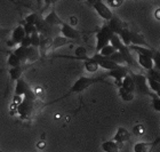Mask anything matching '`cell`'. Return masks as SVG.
<instances>
[{
    "label": "cell",
    "instance_id": "22",
    "mask_svg": "<svg viewBox=\"0 0 160 152\" xmlns=\"http://www.w3.org/2000/svg\"><path fill=\"white\" fill-rule=\"evenodd\" d=\"M101 149L103 150L104 152H119L120 146L114 141L110 139V141H105V142L102 143Z\"/></svg>",
    "mask_w": 160,
    "mask_h": 152
},
{
    "label": "cell",
    "instance_id": "41",
    "mask_svg": "<svg viewBox=\"0 0 160 152\" xmlns=\"http://www.w3.org/2000/svg\"><path fill=\"white\" fill-rule=\"evenodd\" d=\"M154 17H156V20L160 21V8L156 9V12H154Z\"/></svg>",
    "mask_w": 160,
    "mask_h": 152
},
{
    "label": "cell",
    "instance_id": "24",
    "mask_svg": "<svg viewBox=\"0 0 160 152\" xmlns=\"http://www.w3.org/2000/svg\"><path fill=\"white\" fill-rule=\"evenodd\" d=\"M118 36H119V38L121 39V41H122V43L125 46L127 47L130 46V30L128 29V27L120 31V33Z\"/></svg>",
    "mask_w": 160,
    "mask_h": 152
},
{
    "label": "cell",
    "instance_id": "26",
    "mask_svg": "<svg viewBox=\"0 0 160 152\" xmlns=\"http://www.w3.org/2000/svg\"><path fill=\"white\" fill-rule=\"evenodd\" d=\"M147 80H148V86H149L150 90L156 94V93L160 89V84L158 83V81H156L153 78H151V77H149V76H147Z\"/></svg>",
    "mask_w": 160,
    "mask_h": 152
},
{
    "label": "cell",
    "instance_id": "23",
    "mask_svg": "<svg viewBox=\"0 0 160 152\" xmlns=\"http://www.w3.org/2000/svg\"><path fill=\"white\" fill-rule=\"evenodd\" d=\"M83 65H85V69L88 71L89 73H94L96 72L97 70L100 69V66H98V64H97L95 61L92 60V57H87L86 60L83 61Z\"/></svg>",
    "mask_w": 160,
    "mask_h": 152
},
{
    "label": "cell",
    "instance_id": "27",
    "mask_svg": "<svg viewBox=\"0 0 160 152\" xmlns=\"http://www.w3.org/2000/svg\"><path fill=\"white\" fill-rule=\"evenodd\" d=\"M116 52H117V50H116V48H114L112 45H110V43H109V45H107V46L103 47V48L100 50V54L102 55V56L110 57L111 55H112L113 53H116Z\"/></svg>",
    "mask_w": 160,
    "mask_h": 152
},
{
    "label": "cell",
    "instance_id": "17",
    "mask_svg": "<svg viewBox=\"0 0 160 152\" xmlns=\"http://www.w3.org/2000/svg\"><path fill=\"white\" fill-rule=\"evenodd\" d=\"M29 52H30V47H22V46H16L14 49L13 53L16 55L20 61L22 62V64H27V62L29 61Z\"/></svg>",
    "mask_w": 160,
    "mask_h": 152
},
{
    "label": "cell",
    "instance_id": "39",
    "mask_svg": "<svg viewBox=\"0 0 160 152\" xmlns=\"http://www.w3.org/2000/svg\"><path fill=\"white\" fill-rule=\"evenodd\" d=\"M9 29H3V28H0V39H3L6 38L8 34H9Z\"/></svg>",
    "mask_w": 160,
    "mask_h": 152
},
{
    "label": "cell",
    "instance_id": "5",
    "mask_svg": "<svg viewBox=\"0 0 160 152\" xmlns=\"http://www.w3.org/2000/svg\"><path fill=\"white\" fill-rule=\"evenodd\" d=\"M128 72H129L128 66L120 65V66H118V68H116V69L110 70V71H108L107 73H104L103 77L104 78H105V77H111V78H113V79L116 80V83L120 86L122 79L127 76V74H128Z\"/></svg>",
    "mask_w": 160,
    "mask_h": 152
},
{
    "label": "cell",
    "instance_id": "16",
    "mask_svg": "<svg viewBox=\"0 0 160 152\" xmlns=\"http://www.w3.org/2000/svg\"><path fill=\"white\" fill-rule=\"evenodd\" d=\"M27 69H28V65H25V64H22V65L16 66V68H10L8 70V74H9L12 81H17L18 79H21L22 76H23L24 71Z\"/></svg>",
    "mask_w": 160,
    "mask_h": 152
},
{
    "label": "cell",
    "instance_id": "34",
    "mask_svg": "<svg viewBox=\"0 0 160 152\" xmlns=\"http://www.w3.org/2000/svg\"><path fill=\"white\" fill-rule=\"evenodd\" d=\"M38 15H39V13H32V14H30V15H28V16L25 17V20H24V23L34 25V24H36V21H37V18H38Z\"/></svg>",
    "mask_w": 160,
    "mask_h": 152
},
{
    "label": "cell",
    "instance_id": "42",
    "mask_svg": "<svg viewBox=\"0 0 160 152\" xmlns=\"http://www.w3.org/2000/svg\"><path fill=\"white\" fill-rule=\"evenodd\" d=\"M36 3H37V6L40 7L41 5H42V0H36Z\"/></svg>",
    "mask_w": 160,
    "mask_h": 152
},
{
    "label": "cell",
    "instance_id": "3",
    "mask_svg": "<svg viewBox=\"0 0 160 152\" xmlns=\"http://www.w3.org/2000/svg\"><path fill=\"white\" fill-rule=\"evenodd\" d=\"M114 33L111 31V29L108 27V24H104L96 33V53H100V50L110 43V40Z\"/></svg>",
    "mask_w": 160,
    "mask_h": 152
},
{
    "label": "cell",
    "instance_id": "12",
    "mask_svg": "<svg viewBox=\"0 0 160 152\" xmlns=\"http://www.w3.org/2000/svg\"><path fill=\"white\" fill-rule=\"evenodd\" d=\"M107 24H108V27L110 28L111 31H112L114 34H119L120 31L122 30V29H125V28H127V24L120 20L119 17L114 16V15L110 21H108Z\"/></svg>",
    "mask_w": 160,
    "mask_h": 152
},
{
    "label": "cell",
    "instance_id": "36",
    "mask_svg": "<svg viewBox=\"0 0 160 152\" xmlns=\"http://www.w3.org/2000/svg\"><path fill=\"white\" fill-rule=\"evenodd\" d=\"M147 76L151 77V78H153V79L156 80V81H158V83L160 84V72H159V71L152 69V70H150V71H148V74H147Z\"/></svg>",
    "mask_w": 160,
    "mask_h": 152
},
{
    "label": "cell",
    "instance_id": "7",
    "mask_svg": "<svg viewBox=\"0 0 160 152\" xmlns=\"http://www.w3.org/2000/svg\"><path fill=\"white\" fill-rule=\"evenodd\" d=\"M92 57V60L95 61V62L98 64V66L100 68H102V69L104 70H108V71H110V70H113L116 69V68H118V64H116V63L113 62V61H111L109 57H105V56H102L100 53H95Z\"/></svg>",
    "mask_w": 160,
    "mask_h": 152
},
{
    "label": "cell",
    "instance_id": "11",
    "mask_svg": "<svg viewBox=\"0 0 160 152\" xmlns=\"http://www.w3.org/2000/svg\"><path fill=\"white\" fill-rule=\"evenodd\" d=\"M52 43H53L52 38L40 34V43H39V47H38L40 57H45L47 55V53L49 50H52Z\"/></svg>",
    "mask_w": 160,
    "mask_h": 152
},
{
    "label": "cell",
    "instance_id": "19",
    "mask_svg": "<svg viewBox=\"0 0 160 152\" xmlns=\"http://www.w3.org/2000/svg\"><path fill=\"white\" fill-rule=\"evenodd\" d=\"M130 45L150 48L149 43L145 41V39H144L143 36H142L141 33H137V32H135V31H132V30H130Z\"/></svg>",
    "mask_w": 160,
    "mask_h": 152
},
{
    "label": "cell",
    "instance_id": "32",
    "mask_svg": "<svg viewBox=\"0 0 160 152\" xmlns=\"http://www.w3.org/2000/svg\"><path fill=\"white\" fill-rule=\"evenodd\" d=\"M31 38V47H34V48H38L40 43V33L39 32H34L30 36Z\"/></svg>",
    "mask_w": 160,
    "mask_h": 152
},
{
    "label": "cell",
    "instance_id": "9",
    "mask_svg": "<svg viewBox=\"0 0 160 152\" xmlns=\"http://www.w3.org/2000/svg\"><path fill=\"white\" fill-rule=\"evenodd\" d=\"M160 143V136L153 142H137L134 144V152H152L153 149Z\"/></svg>",
    "mask_w": 160,
    "mask_h": 152
},
{
    "label": "cell",
    "instance_id": "25",
    "mask_svg": "<svg viewBox=\"0 0 160 152\" xmlns=\"http://www.w3.org/2000/svg\"><path fill=\"white\" fill-rule=\"evenodd\" d=\"M7 63H8V65H9L10 68H16V66L22 65V62L20 61V58H18V57H17L13 52L9 54L8 60H7Z\"/></svg>",
    "mask_w": 160,
    "mask_h": 152
},
{
    "label": "cell",
    "instance_id": "33",
    "mask_svg": "<svg viewBox=\"0 0 160 152\" xmlns=\"http://www.w3.org/2000/svg\"><path fill=\"white\" fill-rule=\"evenodd\" d=\"M23 29H24V32H25V34H27V36H31L32 33L38 32L36 25H32V24L24 23L23 24Z\"/></svg>",
    "mask_w": 160,
    "mask_h": 152
},
{
    "label": "cell",
    "instance_id": "30",
    "mask_svg": "<svg viewBox=\"0 0 160 152\" xmlns=\"http://www.w3.org/2000/svg\"><path fill=\"white\" fill-rule=\"evenodd\" d=\"M152 60H153V69L160 72V52L159 50H154Z\"/></svg>",
    "mask_w": 160,
    "mask_h": 152
},
{
    "label": "cell",
    "instance_id": "44",
    "mask_svg": "<svg viewBox=\"0 0 160 152\" xmlns=\"http://www.w3.org/2000/svg\"><path fill=\"white\" fill-rule=\"evenodd\" d=\"M156 95H157V96H158V97H160V89H159V90H158V92H157V93H156Z\"/></svg>",
    "mask_w": 160,
    "mask_h": 152
},
{
    "label": "cell",
    "instance_id": "4",
    "mask_svg": "<svg viewBox=\"0 0 160 152\" xmlns=\"http://www.w3.org/2000/svg\"><path fill=\"white\" fill-rule=\"evenodd\" d=\"M38 101H29V99H24L17 105V112L22 118L27 119L32 116V113L34 112V110L37 108Z\"/></svg>",
    "mask_w": 160,
    "mask_h": 152
},
{
    "label": "cell",
    "instance_id": "28",
    "mask_svg": "<svg viewBox=\"0 0 160 152\" xmlns=\"http://www.w3.org/2000/svg\"><path fill=\"white\" fill-rule=\"evenodd\" d=\"M109 58H110L111 61H113V62L116 63V64H118V65H125V64H126V62H125V60H123V56L119 53V52L113 53Z\"/></svg>",
    "mask_w": 160,
    "mask_h": 152
},
{
    "label": "cell",
    "instance_id": "1",
    "mask_svg": "<svg viewBox=\"0 0 160 152\" xmlns=\"http://www.w3.org/2000/svg\"><path fill=\"white\" fill-rule=\"evenodd\" d=\"M103 80H104L103 76L96 77V78H90V77H83V76L80 77L79 79H78L77 81L72 85V87L70 88V90H69L65 95H63L62 97H60V99H55V101H53V102H49V103H47V104H43V106L50 105V104H53V103L58 102L60 99H65V97H68L70 94H79V93L85 92V90H86L87 88H89L92 85L98 83V81H103Z\"/></svg>",
    "mask_w": 160,
    "mask_h": 152
},
{
    "label": "cell",
    "instance_id": "46",
    "mask_svg": "<svg viewBox=\"0 0 160 152\" xmlns=\"http://www.w3.org/2000/svg\"><path fill=\"white\" fill-rule=\"evenodd\" d=\"M154 1H158V0H154Z\"/></svg>",
    "mask_w": 160,
    "mask_h": 152
},
{
    "label": "cell",
    "instance_id": "21",
    "mask_svg": "<svg viewBox=\"0 0 160 152\" xmlns=\"http://www.w3.org/2000/svg\"><path fill=\"white\" fill-rule=\"evenodd\" d=\"M72 43V40L68 39L63 36H56L55 38H53V43H52V50H55L57 48H61L63 46L70 45Z\"/></svg>",
    "mask_w": 160,
    "mask_h": 152
},
{
    "label": "cell",
    "instance_id": "20",
    "mask_svg": "<svg viewBox=\"0 0 160 152\" xmlns=\"http://www.w3.org/2000/svg\"><path fill=\"white\" fill-rule=\"evenodd\" d=\"M119 87H121L125 92L130 93V94H135V84H134V80H133V78H132V76L129 74V72H128V74L122 79L121 85H120Z\"/></svg>",
    "mask_w": 160,
    "mask_h": 152
},
{
    "label": "cell",
    "instance_id": "10",
    "mask_svg": "<svg viewBox=\"0 0 160 152\" xmlns=\"http://www.w3.org/2000/svg\"><path fill=\"white\" fill-rule=\"evenodd\" d=\"M129 139H130V133L128 132L125 127H119V128L117 129V133H116V135L113 136L112 141H114V142L117 143L120 148H122L123 143L128 142Z\"/></svg>",
    "mask_w": 160,
    "mask_h": 152
},
{
    "label": "cell",
    "instance_id": "8",
    "mask_svg": "<svg viewBox=\"0 0 160 152\" xmlns=\"http://www.w3.org/2000/svg\"><path fill=\"white\" fill-rule=\"evenodd\" d=\"M60 31L62 33V36L70 40H77L81 37V32L80 31H78L74 27L70 25L69 23H65V22L61 25Z\"/></svg>",
    "mask_w": 160,
    "mask_h": 152
},
{
    "label": "cell",
    "instance_id": "38",
    "mask_svg": "<svg viewBox=\"0 0 160 152\" xmlns=\"http://www.w3.org/2000/svg\"><path fill=\"white\" fill-rule=\"evenodd\" d=\"M20 46H22V47H31V38H30V36H27L25 34V37L23 38V40L21 41V43H20Z\"/></svg>",
    "mask_w": 160,
    "mask_h": 152
},
{
    "label": "cell",
    "instance_id": "15",
    "mask_svg": "<svg viewBox=\"0 0 160 152\" xmlns=\"http://www.w3.org/2000/svg\"><path fill=\"white\" fill-rule=\"evenodd\" d=\"M12 37H10V40L14 43L15 46L20 45L21 41L23 40V38L25 37V32H24L23 25H17L13 31H12Z\"/></svg>",
    "mask_w": 160,
    "mask_h": 152
},
{
    "label": "cell",
    "instance_id": "31",
    "mask_svg": "<svg viewBox=\"0 0 160 152\" xmlns=\"http://www.w3.org/2000/svg\"><path fill=\"white\" fill-rule=\"evenodd\" d=\"M119 95H120V97L125 101V102H129V101H133L134 99V94H130V93L125 92L121 87H119Z\"/></svg>",
    "mask_w": 160,
    "mask_h": 152
},
{
    "label": "cell",
    "instance_id": "35",
    "mask_svg": "<svg viewBox=\"0 0 160 152\" xmlns=\"http://www.w3.org/2000/svg\"><path fill=\"white\" fill-rule=\"evenodd\" d=\"M152 106L157 112H160V97H158L156 94L152 96Z\"/></svg>",
    "mask_w": 160,
    "mask_h": 152
},
{
    "label": "cell",
    "instance_id": "29",
    "mask_svg": "<svg viewBox=\"0 0 160 152\" xmlns=\"http://www.w3.org/2000/svg\"><path fill=\"white\" fill-rule=\"evenodd\" d=\"M76 57H77L78 60H81V61H85L88 57L87 55V50L85 47H77V49H76Z\"/></svg>",
    "mask_w": 160,
    "mask_h": 152
},
{
    "label": "cell",
    "instance_id": "14",
    "mask_svg": "<svg viewBox=\"0 0 160 152\" xmlns=\"http://www.w3.org/2000/svg\"><path fill=\"white\" fill-rule=\"evenodd\" d=\"M31 87L29 86V84L23 79V78H21L16 81V86H15V90H14V95L15 96H24L27 94L28 90H30Z\"/></svg>",
    "mask_w": 160,
    "mask_h": 152
},
{
    "label": "cell",
    "instance_id": "40",
    "mask_svg": "<svg viewBox=\"0 0 160 152\" xmlns=\"http://www.w3.org/2000/svg\"><path fill=\"white\" fill-rule=\"evenodd\" d=\"M42 1H43V3H45V8H47V7L54 5V3H56L57 1H60V0H42Z\"/></svg>",
    "mask_w": 160,
    "mask_h": 152
},
{
    "label": "cell",
    "instance_id": "18",
    "mask_svg": "<svg viewBox=\"0 0 160 152\" xmlns=\"http://www.w3.org/2000/svg\"><path fill=\"white\" fill-rule=\"evenodd\" d=\"M138 57H137V64L143 68L144 70L147 71H150V70L153 69V60L152 57L147 56V55H142V54H137Z\"/></svg>",
    "mask_w": 160,
    "mask_h": 152
},
{
    "label": "cell",
    "instance_id": "37",
    "mask_svg": "<svg viewBox=\"0 0 160 152\" xmlns=\"http://www.w3.org/2000/svg\"><path fill=\"white\" fill-rule=\"evenodd\" d=\"M123 1H125V0H107L108 6L112 7V8H118V7H120L123 3Z\"/></svg>",
    "mask_w": 160,
    "mask_h": 152
},
{
    "label": "cell",
    "instance_id": "43",
    "mask_svg": "<svg viewBox=\"0 0 160 152\" xmlns=\"http://www.w3.org/2000/svg\"><path fill=\"white\" fill-rule=\"evenodd\" d=\"M87 3H89V5H92V6H93L94 3H95V1H96V0H86Z\"/></svg>",
    "mask_w": 160,
    "mask_h": 152
},
{
    "label": "cell",
    "instance_id": "6",
    "mask_svg": "<svg viewBox=\"0 0 160 152\" xmlns=\"http://www.w3.org/2000/svg\"><path fill=\"white\" fill-rule=\"evenodd\" d=\"M94 9L96 10V13L100 15V17H102L105 21H110L113 17L114 14L112 13V10L110 9V7L105 5L102 0H96L95 3L93 5Z\"/></svg>",
    "mask_w": 160,
    "mask_h": 152
},
{
    "label": "cell",
    "instance_id": "13",
    "mask_svg": "<svg viewBox=\"0 0 160 152\" xmlns=\"http://www.w3.org/2000/svg\"><path fill=\"white\" fill-rule=\"evenodd\" d=\"M43 20H45V22L47 24H49L50 27H60V25H62L64 23L63 21L60 18V16L56 14L54 8H52V10H50L49 13L43 17Z\"/></svg>",
    "mask_w": 160,
    "mask_h": 152
},
{
    "label": "cell",
    "instance_id": "45",
    "mask_svg": "<svg viewBox=\"0 0 160 152\" xmlns=\"http://www.w3.org/2000/svg\"><path fill=\"white\" fill-rule=\"evenodd\" d=\"M0 152H3V151H2V150H1V149H0Z\"/></svg>",
    "mask_w": 160,
    "mask_h": 152
},
{
    "label": "cell",
    "instance_id": "2",
    "mask_svg": "<svg viewBox=\"0 0 160 152\" xmlns=\"http://www.w3.org/2000/svg\"><path fill=\"white\" fill-rule=\"evenodd\" d=\"M129 74L132 76L135 84V93L140 94V95H150L151 97L154 95V93H152L148 86V80L147 76H144L142 73H135L132 70H129Z\"/></svg>",
    "mask_w": 160,
    "mask_h": 152
}]
</instances>
